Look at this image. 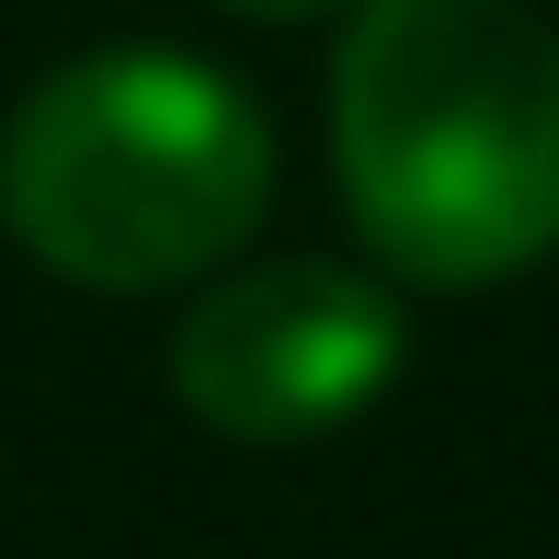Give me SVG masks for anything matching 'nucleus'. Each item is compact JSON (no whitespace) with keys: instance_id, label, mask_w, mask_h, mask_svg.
<instances>
[{"instance_id":"1","label":"nucleus","mask_w":559,"mask_h":559,"mask_svg":"<svg viewBox=\"0 0 559 559\" xmlns=\"http://www.w3.org/2000/svg\"><path fill=\"white\" fill-rule=\"evenodd\" d=\"M332 171L400 286H502L559 251V35L525 0H366L332 58Z\"/></svg>"},{"instance_id":"2","label":"nucleus","mask_w":559,"mask_h":559,"mask_svg":"<svg viewBox=\"0 0 559 559\" xmlns=\"http://www.w3.org/2000/svg\"><path fill=\"white\" fill-rule=\"evenodd\" d=\"M274 126L183 46H104L46 69L0 126V228L104 297L194 286L263 228Z\"/></svg>"},{"instance_id":"3","label":"nucleus","mask_w":559,"mask_h":559,"mask_svg":"<svg viewBox=\"0 0 559 559\" xmlns=\"http://www.w3.org/2000/svg\"><path fill=\"white\" fill-rule=\"evenodd\" d=\"M412 354L389 286H366L354 263H251L206 286L171 332V389L194 423L240 445H297L354 423Z\"/></svg>"},{"instance_id":"4","label":"nucleus","mask_w":559,"mask_h":559,"mask_svg":"<svg viewBox=\"0 0 559 559\" xmlns=\"http://www.w3.org/2000/svg\"><path fill=\"white\" fill-rule=\"evenodd\" d=\"M217 12H240V23H309V12H343V0H217Z\"/></svg>"}]
</instances>
